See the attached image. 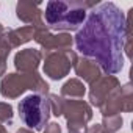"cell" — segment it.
<instances>
[{
	"label": "cell",
	"mask_w": 133,
	"mask_h": 133,
	"mask_svg": "<svg viewBox=\"0 0 133 133\" xmlns=\"http://www.w3.org/2000/svg\"><path fill=\"white\" fill-rule=\"evenodd\" d=\"M125 16L111 2H105L91 10L83 27L75 35L77 50L92 58L107 74H116L124 66Z\"/></svg>",
	"instance_id": "1"
},
{
	"label": "cell",
	"mask_w": 133,
	"mask_h": 133,
	"mask_svg": "<svg viewBox=\"0 0 133 133\" xmlns=\"http://www.w3.org/2000/svg\"><path fill=\"white\" fill-rule=\"evenodd\" d=\"M44 16L53 30H75L86 19V3L52 0L45 6Z\"/></svg>",
	"instance_id": "2"
},
{
	"label": "cell",
	"mask_w": 133,
	"mask_h": 133,
	"mask_svg": "<svg viewBox=\"0 0 133 133\" xmlns=\"http://www.w3.org/2000/svg\"><path fill=\"white\" fill-rule=\"evenodd\" d=\"M19 114L25 122V125L35 130H42L50 116V105L47 99L38 94H30L24 100H21Z\"/></svg>",
	"instance_id": "3"
}]
</instances>
